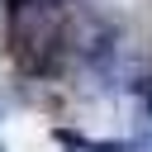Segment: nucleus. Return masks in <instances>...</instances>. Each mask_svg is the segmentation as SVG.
I'll use <instances>...</instances> for the list:
<instances>
[{"instance_id": "2", "label": "nucleus", "mask_w": 152, "mask_h": 152, "mask_svg": "<svg viewBox=\"0 0 152 152\" xmlns=\"http://www.w3.org/2000/svg\"><path fill=\"white\" fill-rule=\"evenodd\" d=\"M133 90H138V100H142V104H147V109H152V76H142V81H138V86H133Z\"/></svg>"}, {"instance_id": "1", "label": "nucleus", "mask_w": 152, "mask_h": 152, "mask_svg": "<svg viewBox=\"0 0 152 152\" xmlns=\"http://www.w3.org/2000/svg\"><path fill=\"white\" fill-rule=\"evenodd\" d=\"M62 138L76 142L71 133H62ZM76 147H81V152H138V142H76Z\"/></svg>"}, {"instance_id": "3", "label": "nucleus", "mask_w": 152, "mask_h": 152, "mask_svg": "<svg viewBox=\"0 0 152 152\" xmlns=\"http://www.w3.org/2000/svg\"><path fill=\"white\" fill-rule=\"evenodd\" d=\"M138 152H152V128H147V133L138 138Z\"/></svg>"}]
</instances>
